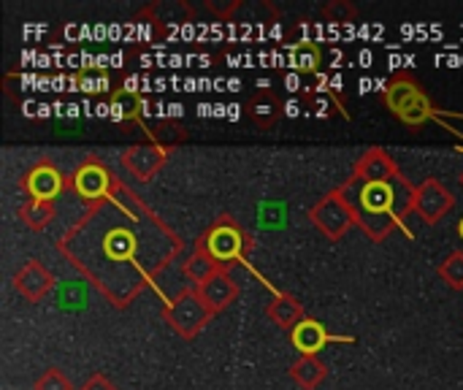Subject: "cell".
<instances>
[{"mask_svg":"<svg viewBox=\"0 0 463 390\" xmlns=\"http://www.w3.org/2000/svg\"><path fill=\"white\" fill-rule=\"evenodd\" d=\"M57 250L122 309L141 290L155 288L168 263L179 258L182 239L133 190L117 182L109 198L92 204L62 233Z\"/></svg>","mask_w":463,"mask_h":390,"instance_id":"6da1fadb","label":"cell"},{"mask_svg":"<svg viewBox=\"0 0 463 390\" xmlns=\"http://www.w3.org/2000/svg\"><path fill=\"white\" fill-rule=\"evenodd\" d=\"M336 190L372 242H385L415 212V187L383 147H369Z\"/></svg>","mask_w":463,"mask_h":390,"instance_id":"7a4b0ae2","label":"cell"},{"mask_svg":"<svg viewBox=\"0 0 463 390\" xmlns=\"http://www.w3.org/2000/svg\"><path fill=\"white\" fill-rule=\"evenodd\" d=\"M383 100L388 106V111L393 117H399L404 125L410 128H420L431 119H439V109L434 106V100L426 95V90L420 87V81L410 73H396L385 87H383Z\"/></svg>","mask_w":463,"mask_h":390,"instance_id":"3957f363","label":"cell"},{"mask_svg":"<svg viewBox=\"0 0 463 390\" xmlns=\"http://www.w3.org/2000/svg\"><path fill=\"white\" fill-rule=\"evenodd\" d=\"M195 244L203 247L222 266V263H233V261H247V252L252 247V239L244 233V228L233 217L225 214Z\"/></svg>","mask_w":463,"mask_h":390,"instance_id":"277c9868","label":"cell"},{"mask_svg":"<svg viewBox=\"0 0 463 390\" xmlns=\"http://www.w3.org/2000/svg\"><path fill=\"white\" fill-rule=\"evenodd\" d=\"M163 318L182 339H195L214 315L206 307V301L201 299L198 288H184L165 304Z\"/></svg>","mask_w":463,"mask_h":390,"instance_id":"5b68a950","label":"cell"},{"mask_svg":"<svg viewBox=\"0 0 463 390\" xmlns=\"http://www.w3.org/2000/svg\"><path fill=\"white\" fill-rule=\"evenodd\" d=\"M309 220H312V225H315L326 239H331V242H339V239L355 225L353 212H350V206H347V201L342 198L339 190L326 193V195L309 209Z\"/></svg>","mask_w":463,"mask_h":390,"instance_id":"8992f818","label":"cell"},{"mask_svg":"<svg viewBox=\"0 0 463 390\" xmlns=\"http://www.w3.org/2000/svg\"><path fill=\"white\" fill-rule=\"evenodd\" d=\"M73 190L92 206L103 198L111 195L117 179L111 176V171L98 160V157H87L76 171H73V179H71Z\"/></svg>","mask_w":463,"mask_h":390,"instance_id":"52a82bcc","label":"cell"},{"mask_svg":"<svg viewBox=\"0 0 463 390\" xmlns=\"http://www.w3.org/2000/svg\"><path fill=\"white\" fill-rule=\"evenodd\" d=\"M456 206V195L439 179H423L415 187V214L426 225H437Z\"/></svg>","mask_w":463,"mask_h":390,"instance_id":"ba28073f","label":"cell"},{"mask_svg":"<svg viewBox=\"0 0 463 390\" xmlns=\"http://www.w3.org/2000/svg\"><path fill=\"white\" fill-rule=\"evenodd\" d=\"M65 185H68V182H65L62 171H60L52 160L35 163V166L22 176V190H24L33 201H46V204H52L57 195H62Z\"/></svg>","mask_w":463,"mask_h":390,"instance_id":"9c48e42d","label":"cell"},{"mask_svg":"<svg viewBox=\"0 0 463 390\" xmlns=\"http://www.w3.org/2000/svg\"><path fill=\"white\" fill-rule=\"evenodd\" d=\"M165 144H157V141H149V144H136V147H128L122 155H119V166L138 182H146L152 179L160 166L165 163Z\"/></svg>","mask_w":463,"mask_h":390,"instance_id":"30bf717a","label":"cell"},{"mask_svg":"<svg viewBox=\"0 0 463 390\" xmlns=\"http://www.w3.org/2000/svg\"><path fill=\"white\" fill-rule=\"evenodd\" d=\"M14 288H16V293L24 301L38 304V301H43L54 290V274L41 261H27L14 274Z\"/></svg>","mask_w":463,"mask_h":390,"instance_id":"8fae6325","label":"cell"},{"mask_svg":"<svg viewBox=\"0 0 463 390\" xmlns=\"http://www.w3.org/2000/svg\"><path fill=\"white\" fill-rule=\"evenodd\" d=\"M198 293H201V299L206 301V307L212 309V315H217V312L228 309V307L239 299V282H236L233 274L222 266L209 282H203V285L198 288Z\"/></svg>","mask_w":463,"mask_h":390,"instance_id":"7c38bea8","label":"cell"},{"mask_svg":"<svg viewBox=\"0 0 463 390\" xmlns=\"http://www.w3.org/2000/svg\"><path fill=\"white\" fill-rule=\"evenodd\" d=\"M244 109H247V117L252 119V125L260 128V130H271L285 117V103L271 90H258L247 100Z\"/></svg>","mask_w":463,"mask_h":390,"instance_id":"4fadbf2b","label":"cell"},{"mask_svg":"<svg viewBox=\"0 0 463 390\" xmlns=\"http://www.w3.org/2000/svg\"><path fill=\"white\" fill-rule=\"evenodd\" d=\"M290 339H293V345H296V350H298L301 356H317L328 342H347L345 337H331L328 328H326L323 323L312 320V318L301 320V323L290 331Z\"/></svg>","mask_w":463,"mask_h":390,"instance_id":"5bb4252c","label":"cell"},{"mask_svg":"<svg viewBox=\"0 0 463 390\" xmlns=\"http://www.w3.org/2000/svg\"><path fill=\"white\" fill-rule=\"evenodd\" d=\"M141 111H146V100L133 90H117L109 100V119L111 122H138Z\"/></svg>","mask_w":463,"mask_h":390,"instance_id":"9a60e30c","label":"cell"},{"mask_svg":"<svg viewBox=\"0 0 463 390\" xmlns=\"http://www.w3.org/2000/svg\"><path fill=\"white\" fill-rule=\"evenodd\" d=\"M290 377L298 388L315 390L320 388L328 377V366L317 358V356H301L293 366H290Z\"/></svg>","mask_w":463,"mask_h":390,"instance_id":"2e32d148","label":"cell"},{"mask_svg":"<svg viewBox=\"0 0 463 390\" xmlns=\"http://www.w3.org/2000/svg\"><path fill=\"white\" fill-rule=\"evenodd\" d=\"M266 315H269L271 323H277V326L285 328V331H293L301 320H307L304 307H301L296 299L285 296V293H279V296L266 307Z\"/></svg>","mask_w":463,"mask_h":390,"instance_id":"e0dca14e","label":"cell"},{"mask_svg":"<svg viewBox=\"0 0 463 390\" xmlns=\"http://www.w3.org/2000/svg\"><path fill=\"white\" fill-rule=\"evenodd\" d=\"M323 49L315 41H298L288 49V65L298 73H320Z\"/></svg>","mask_w":463,"mask_h":390,"instance_id":"ac0fdd59","label":"cell"},{"mask_svg":"<svg viewBox=\"0 0 463 390\" xmlns=\"http://www.w3.org/2000/svg\"><path fill=\"white\" fill-rule=\"evenodd\" d=\"M220 269H222V266H220L203 247H198V244H195L193 255L184 261V277H187L190 282H195V288H201L203 282H209Z\"/></svg>","mask_w":463,"mask_h":390,"instance_id":"d6986e66","label":"cell"},{"mask_svg":"<svg viewBox=\"0 0 463 390\" xmlns=\"http://www.w3.org/2000/svg\"><path fill=\"white\" fill-rule=\"evenodd\" d=\"M19 217H22V223H24V225H30V228L41 231V228H46V225L54 220V204L27 198V201L19 206Z\"/></svg>","mask_w":463,"mask_h":390,"instance_id":"ffe728a7","label":"cell"},{"mask_svg":"<svg viewBox=\"0 0 463 390\" xmlns=\"http://www.w3.org/2000/svg\"><path fill=\"white\" fill-rule=\"evenodd\" d=\"M437 274L453 288V290H463V252L456 250L450 252L439 266H437Z\"/></svg>","mask_w":463,"mask_h":390,"instance_id":"44dd1931","label":"cell"},{"mask_svg":"<svg viewBox=\"0 0 463 390\" xmlns=\"http://www.w3.org/2000/svg\"><path fill=\"white\" fill-rule=\"evenodd\" d=\"M323 16L328 24H350L358 19V8L350 0H328L323 5Z\"/></svg>","mask_w":463,"mask_h":390,"instance_id":"7402d4cb","label":"cell"},{"mask_svg":"<svg viewBox=\"0 0 463 390\" xmlns=\"http://www.w3.org/2000/svg\"><path fill=\"white\" fill-rule=\"evenodd\" d=\"M35 390H73V385H71V380L60 369H46L35 380Z\"/></svg>","mask_w":463,"mask_h":390,"instance_id":"603a6c76","label":"cell"},{"mask_svg":"<svg viewBox=\"0 0 463 390\" xmlns=\"http://www.w3.org/2000/svg\"><path fill=\"white\" fill-rule=\"evenodd\" d=\"M76 84H79V90H84V92H103V90H109V79L106 76H79L76 79Z\"/></svg>","mask_w":463,"mask_h":390,"instance_id":"cb8c5ba5","label":"cell"},{"mask_svg":"<svg viewBox=\"0 0 463 390\" xmlns=\"http://www.w3.org/2000/svg\"><path fill=\"white\" fill-rule=\"evenodd\" d=\"M206 8H209V11H214L220 19H231V14L241 8V0H231V3H214V0H209V3H206Z\"/></svg>","mask_w":463,"mask_h":390,"instance_id":"d4e9b609","label":"cell"},{"mask_svg":"<svg viewBox=\"0 0 463 390\" xmlns=\"http://www.w3.org/2000/svg\"><path fill=\"white\" fill-rule=\"evenodd\" d=\"M79 390H117V385H114L106 375H92Z\"/></svg>","mask_w":463,"mask_h":390,"instance_id":"484cf974","label":"cell"},{"mask_svg":"<svg viewBox=\"0 0 463 390\" xmlns=\"http://www.w3.org/2000/svg\"><path fill=\"white\" fill-rule=\"evenodd\" d=\"M298 109H301V106H298V100H288V103H285V117H296V114H298Z\"/></svg>","mask_w":463,"mask_h":390,"instance_id":"4316f807","label":"cell"},{"mask_svg":"<svg viewBox=\"0 0 463 390\" xmlns=\"http://www.w3.org/2000/svg\"><path fill=\"white\" fill-rule=\"evenodd\" d=\"M458 236H461V239H463V217H461V220H458Z\"/></svg>","mask_w":463,"mask_h":390,"instance_id":"83f0119b","label":"cell"},{"mask_svg":"<svg viewBox=\"0 0 463 390\" xmlns=\"http://www.w3.org/2000/svg\"><path fill=\"white\" fill-rule=\"evenodd\" d=\"M461 182H463V174H461Z\"/></svg>","mask_w":463,"mask_h":390,"instance_id":"f1b7e54d","label":"cell"}]
</instances>
